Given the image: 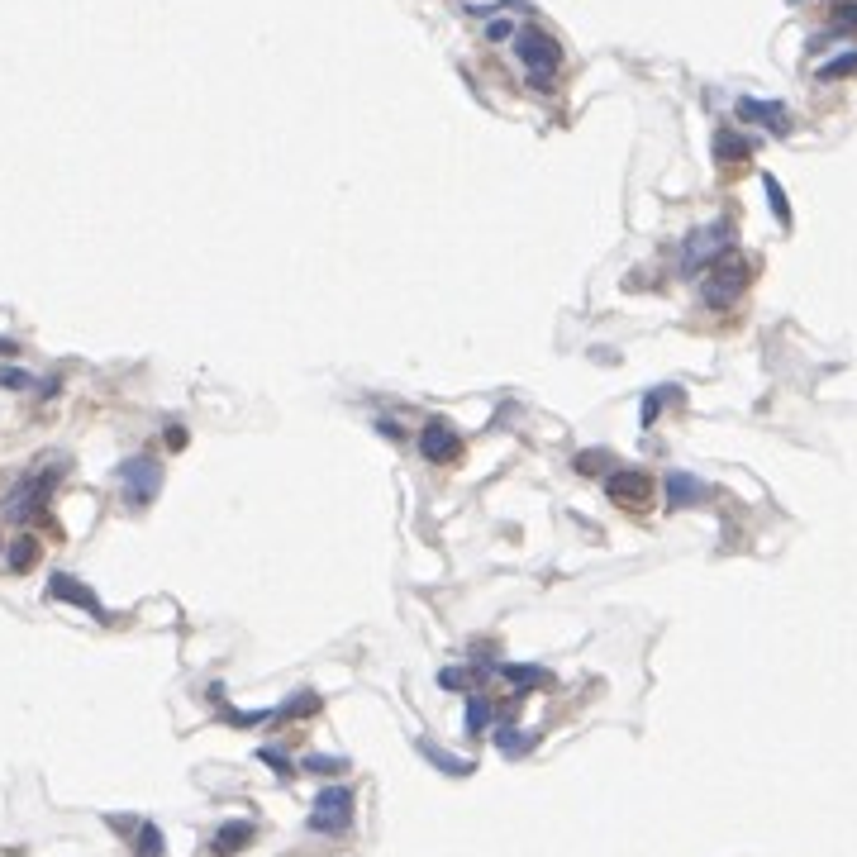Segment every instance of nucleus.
Here are the masks:
<instances>
[{
  "label": "nucleus",
  "mask_w": 857,
  "mask_h": 857,
  "mask_svg": "<svg viewBox=\"0 0 857 857\" xmlns=\"http://www.w3.org/2000/svg\"><path fill=\"white\" fill-rule=\"evenodd\" d=\"M515 58L519 67H524V81H529V91H553V81H558L562 72V48L558 39L548 34V29H539V24H524V29H515Z\"/></svg>",
  "instance_id": "nucleus-1"
},
{
  "label": "nucleus",
  "mask_w": 857,
  "mask_h": 857,
  "mask_svg": "<svg viewBox=\"0 0 857 857\" xmlns=\"http://www.w3.org/2000/svg\"><path fill=\"white\" fill-rule=\"evenodd\" d=\"M724 253H734V220H715V224H700L686 234L681 243V258H677V272L681 277H700L710 272Z\"/></svg>",
  "instance_id": "nucleus-2"
},
{
  "label": "nucleus",
  "mask_w": 857,
  "mask_h": 857,
  "mask_svg": "<svg viewBox=\"0 0 857 857\" xmlns=\"http://www.w3.org/2000/svg\"><path fill=\"white\" fill-rule=\"evenodd\" d=\"M753 272H758V267H753V258H743L738 248H734V253H724V258H719L715 267L700 277V300H705L710 310H729V305H734V300L748 291Z\"/></svg>",
  "instance_id": "nucleus-3"
},
{
  "label": "nucleus",
  "mask_w": 857,
  "mask_h": 857,
  "mask_svg": "<svg viewBox=\"0 0 857 857\" xmlns=\"http://www.w3.org/2000/svg\"><path fill=\"white\" fill-rule=\"evenodd\" d=\"M62 481V462H43L39 472H29V477L5 496V515L20 519V524H29V519H43L48 515V496H53V486Z\"/></svg>",
  "instance_id": "nucleus-4"
},
{
  "label": "nucleus",
  "mask_w": 857,
  "mask_h": 857,
  "mask_svg": "<svg viewBox=\"0 0 857 857\" xmlns=\"http://www.w3.org/2000/svg\"><path fill=\"white\" fill-rule=\"evenodd\" d=\"M310 829L329 838L348 834L353 829V791L348 786H324L315 796V805H310Z\"/></svg>",
  "instance_id": "nucleus-5"
},
{
  "label": "nucleus",
  "mask_w": 857,
  "mask_h": 857,
  "mask_svg": "<svg viewBox=\"0 0 857 857\" xmlns=\"http://www.w3.org/2000/svg\"><path fill=\"white\" fill-rule=\"evenodd\" d=\"M120 491L129 510H148L162 491V467L153 458H129L120 462Z\"/></svg>",
  "instance_id": "nucleus-6"
},
{
  "label": "nucleus",
  "mask_w": 857,
  "mask_h": 857,
  "mask_svg": "<svg viewBox=\"0 0 857 857\" xmlns=\"http://www.w3.org/2000/svg\"><path fill=\"white\" fill-rule=\"evenodd\" d=\"M605 496L624 505V510H648L653 505V477L643 467H615L605 477Z\"/></svg>",
  "instance_id": "nucleus-7"
},
{
  "label": "nucleus",
  "mask_w": 857,
  "mask_h": 857,
  "mask_svg": "<svg viewBox=\"0 0 857 857\" xmlns=\"http://www.w3.org/2000/svg\"><path fill=\"white\" fill-rule=\"evenodd\" d=\"M419 453L434 462V467H453L462 458V434L448 424V419H429L424 434H419Z\"/></svg>",
  "instance_id": "nucleus-8"
},
{
  "label": "nucleus",
  "mask_w": 857,
  "mask_h": 857,
  "mask_svg": "<svg viewBox=\"0 0 857 857\" xmlns=\"http://www.w3.org/2000/svg\"><path fill=\"white\" fill-rule=\"evenodd\" d=\"M738 120H748V124H762V129H767V134H777V139H786V134H791V110H786L781 100L738 96Z\"/></svg>",
  "instance_id": "nucleus-9"
},
{
  "label": "nucleus",
  "mask_w": 857,
  "mask_h": 857,
  "mask_svg": "<svg viewBox=\"0 0 857 857\" xmlns=\"http://www.w3.org/2000/svg\"><path fill=\"white\" fill-rule=\"evenodd\" d=\"M662 491H667V510H691V505H700V500L710 496V486L700 477H691V472H667L662 477Z\"/></svg>",
  "instance_id": "nucleus-10"
},
{
  "label": "nucleus",
  "mask_w": 857,
  "mask_h": 857,
  "mask_svg": "<svg viewBox=\"0 0 857 857\" xmlns=\"http://www.w3.org/2000/svg\"><path fill=\"white\" fill-rule=\"evenodd\" d=\"M486 672H496L500 681L515 686V696H529L539 686H553V672L548 667H519V662H486Z\"/></svg>",
  "instance_id": "nucleus-11"
},
{
  "label": "nucleus",
  "mask_w": 857,
  "mask_h": 857,
  "mask_svg": "<svg viewBox=\"0 0 857 857\" xmlns=\"http://www.w3.org/2000/svg\"><path fill=\"white\" fill-rule=\"evenodd\" d=\"M48 596H53V600H67V605H81L86 615H96V619H110V615H105V605L91 596V586H81V581H77V577H67V572H58V577L48 581Z\"/></svg>",
  "instance_id": "nucleus-12"
},
{
  "label": "nucleus",
  "mask_w": 857,
  "mask_h": 857,
  "mask_svg": "<svg viewBox=\"0 0 857 857\" xmlns=\"http://www.w3.org/2000/svg\"><path fill=\"white\" fill-rule=\"evenodd\" d=\"M748 158H753V143L743 139V134H734V129H715V162L724 167V172H738Z\"/></svg>",
  "instance_id": "nucleus-13"
},
{
  "label": "nucleus",
  "mask_w": 857,
  "mask_h": 857,
  "mask_svg": "<svg viewBox=\"0 0 857 857\" xmlns=\"http://www.w3.org/2000/svg\"><path fill=\"white\" fill-rule=\"evenodd\" d=\"M415 748H419V753H424L429 762H434L439 772H448V777H472V772H477V762H472V758H453L448 748H439V743H429V738H419Z\"/></svg>",
  "instance_id": "nucleus-14"
},
{
  "label": "nucleus",
  "mask_w": 857,
  "mask_h": 857,
  "mask_svg": "<svg viewBox=\"0 0 857 857\" xmlns=\"http://www.w3.org/2000/svg\"><path fill=\"white\" fill-rule=\"evenodd\" d=\"M253 834H258V829H253L248 819H234V824H224L220 834H215V857H234L239 848H248V843H253Z\"/></svg>",
  "instance_id": "nucleus-15"
},
{
  "label": "nucleus",
  "mask_w": 857,
  "mask_h": 857,
  "mask_svg": "<svg viewBox=\"0 0 857 857\" xmlns=\"http://www.w3.org/2000/svg\"><path fill=\"white\" fill-rule=\"evenodd\" d=\"M496 748L505 753V758H524V753L534 748V734H524V729H515V724L505 719V724L496 729Z\"/></svg>",
  "instance_id": "nucleus-16"
},
{
  "label": "nucleus",
  "mask_w": 857,
  "mask_h": 857,
  "mask_svg": "<svg viewBox=\"0 0 857 857\" xmlns=\"http://www.w3.org/2000/svg\"><path fill=\"white\" fill-rule=\"evenodd\" d=\"M762 191H767V205H772L777 224L781 229H791V200H786V191H781V181L772 177V172H762Z\"/></svg>",
  "instance_id": "nucleus-17"
},
{
  "label": "nucleus",
  "mask_w": 857,
  "mask_h": 857,
  "mask_svg": "<svg viewBox=\"0 0 857 857\" xmlns=\"http://www.w3.org/2000/svg\"><path fill=\"white\" fill-rule=\"evenodd\" d=\"M39 562V539L34 534H20V539L10 543V572H29Z\"/></svg>",
  "instance_id": "nucleus-18"
},
{
  "label": "nucleus",
  "mask_w": 857,
  "mask_h": 857,
  "mask_svg": "<svg viewBox=\"0 0 857 857\" xmlns=\"http://www.w3.org/2000/svg\"><path fill=\"white\" fill-rule=\"evenodd\" d=\"M857 29V0H834L829 5V34H848Z\"/></svg>",
  "instance_id": "nucleus-19"
},
{
  "label": "nucleus",
  "mask_w": 857,
  "mask_h": 857,
  "mask_svg": "<svg viewBox=\"0 0 857 857\" xmlns=\"http://www.w3.org/2000/svg\"><path fill=\"white\" fill-rule=\"evenodd\" d=\"M853 72H857V48H848V53H838V58L824 62L815 77L819 81H838V77H853Z\"/></svg>",
  "instance_id": "nucleus-20"
},
{
  "label": "nucleus",
  "mask_w": 857,
  "mask_h": 857,
  "mask_svg": "<svg viewBox=\"0 0 857 857\" xmlns=\"http://www.w3.org/2000/svg\"><path fill=\"white\" fill-rule=\"evenodd\" d=\"M300 772H310V777H339V772H348V762L329 758V753H310V758L300 762Z\"/></svg>",
  "instance_id": "nucleus-21"
},
{
  "label": "nucleus",
  "mask_w": 857,
  "mask_h": 857,
  "mask_svg": "<svg viewBox=\"0 0 857 857\" xmlns=\"http://www.w3.org/2000/svg\"><path fill=\"white\" fill-rule=\"evenodd\" d=\"M486 724H491V705H486L481 696H467V710H462V729H467V734H481Z\"/></svg>",
  "instance_id": "nucleus-22"
},
{
  "label": "nucleus",
  "mask_w": 857,
  "mask_h": 857,
  "mask_svg": "<svg viewBox=\"0 0 857 857\" xmlns=\"http://www.w3.org/2000/svg\"><path fill=\"white\" fill-rule=\"evenodd\" d=\"M310 710H319V696L315 691H296V696L277 710V719H296V715H310Z\"/></svg>",
  "instance_id": "nucleus-23"
},
{
  "label": "nucleus",
  "mask_w": 857,
  "mask_h": 857,
  "mask_svg": "<svg viewBox=\"0 0 857 857\" xmlns=\"http://www.w3.org/2000/svg\"><path fill=\"white\" fill-rule=\"evenodd\" d=\"M672 396H677V386H658V391H648V396H643V429H648V424L658 419V410H662V405H667Z\"/></svg>",
  "instance_id": "nucleus-24"
},
{
  "label": "nucleus",
  "mask_w": 857,
  "mask_h": 857,
  "mask_svg": "<svg viewBox=\"0 0 857 857\" xmlns=\"http://www.w3.org/2000/svg\"><path fill=\"white\" fill-rule=\"evenodd\" d=\"M134 853H139V857H162L158 824H139V843H134Z\"/></svg>",
  "instance_id": "nucleus-25"
},
{
  "label": "nucleus",
  "mask_w": 857,
  "mask_h": 857,
  "mask_svg": "<svg viewBox=\"0 0 857 857\" xmlns=\"http://www.w3.org/2000/svg\"><path fill=\"white\" fill-rule=\"evenodd\" d=\"M0 386H10V391H29L34 377H29V372H15V367H5V372H0Z\"/></svg>",
  "instance_id": "nucleus-26"
},
{
  "label": "nucleus",
  "mask_w": 857,
  "mask_h": 857,
  "mask_svg": "<svg viewBox=\"0 0 857 857\" xmlns=\"http://www.w3.org/2000/svg\"><path fill=\"white\" fill-rule=\"evenodd\" d=\"M439 686H448V691H467V686H472V677H467V672H458V667H448V672H439Z\"/></svg>",
  "instance_id": "nucleus-27"
},
{
  "label": "nucleus",
  "mask_w": 857,
  "mask_h": 857,
  "mask_svg": "<svg viewBox=\"0 0 857 857\" xmlns=\"http://www.w3.org/2000/svg\"><path fill=\"white\" fill-rule=\"evenodd\" d=\"M258 758H262V762H267V767H277L281 777H291V762H286V753H277V748H262Z\"/></svg>",
  "instance_id": "nucleus-28"
},
{
  "label": "nucleus",
  "mask_w": 857,
  "mask_h": 857,
  "mask_svg": "<svg viewBox=\"0 0 857 857\" xmlns=\"http://www.w3.org/2000/svg\"><path fill=\"white\" fill-rule=\"evenodd\" d=\"M600 462H605V453H577V462H572V467L591 477V472H600Z\"/></svg>",
  "instance_id": "nucleus-29"
},
{
  "label": "nucleus",
  "mask_w": 857,
  "mask_h": 857,
  "mask_svg": "<svg viewBox=\"0 0 857 857\" xmlns=\"http://www.w3.org/2000/svg\"><path fill=\"white\" fill-rule=\"evenodd\" d=\"M377 434H386V439H400V424H396V419H377Z\"/></svg>",
  "instance_id": "nucleus-30"
},
{
  "label": "nucleus",
  "mask_w": 857,
  "mask_h": 857,
  "mask_svg": "<svg viewBox=\"0 0 857 857\" xmlns=\"http://www.w3.org/2000/svg\"><path fill=\"white\" fill-rule=\"evenodd\" d=\"M167 443H172V448H186V429H181V424H172V429H167Z\"/></svg>",
  "instance_id": "nucleus-31"
},
{
  "label": "nucleus",
  "mask_w": 857,
  "mask_h": 857,
  "mask_svg": "<svg viewBox=\"0 0 857 857\" xmlns=\"http://www.w3.org/2000/svg\"><path fill=\"white\" fill-rule=\"evenodd\" d=\"M15 353H20V343H15V339H0V358H15Z\"/></svg>",
  "instance_id": "nucleus-32"
}]
</instances>
